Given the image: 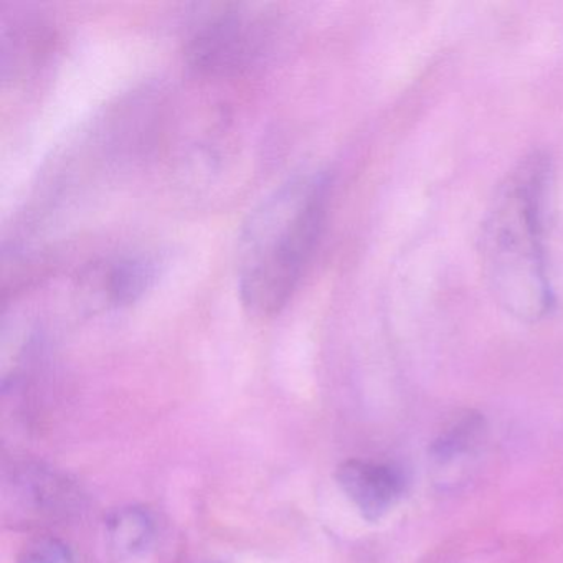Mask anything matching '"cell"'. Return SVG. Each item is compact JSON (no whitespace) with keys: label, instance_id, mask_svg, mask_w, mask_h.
<instances>
[{"label":"cell","instance_id":"1","mask_svg":"<svg viewBox=\"0 0 563 563\" xmlns=\"http://www.w3.org/2000/svg\"><path fill=\"white\" fill-rule=\"evenodd\" d=\"M331 180L299 174L250 217L239 245V292L246 311L278 314L295 295L324 229Z\"/></svg>","mask_w":563,"mask_h":563},{"label":"cell","instance_id":"2","mask_svg":"<svg viewBox=\"0 0 563 563\" xmlns=\"http://www.w3.org/2000/svg\"><path fill=\"white\" fill-rule=\"evenodd\" d=\"M549 161L526 157L497 190L483 225V265L496 301L514 318L536 322L552 308L543 249Z\"/></svg>","mask_w":563,"mask_h":563},{"label":"cell","instance_id":"3","mask_svg":"<svg viewBox=\"0 0 563 563\" xmlns=\"http://www.w3.org/2000/svg\"><path fill=\"white\" fill-rule=\"evenodd\" d=\"M273 19L265 5L225 2L206 5L187 32V64L206 77H230L252 67L272 38Z\"/></svg>","mask_w":563,"mask_h":563},{"label":"cell","instance_id":"4","mask_svg":"<svg viewBox=\"0 0 563 563\" xmlns=\"http://www.w3.org/2000/svg\"><path fill=\"white\" fill-rule=\"evenodd\" d=\"M335 477L345 496L368 522L387 516L404 493V477L387 464L349 460L338 467Z\"/></svg>","mask_w":563,"mask_h":563},{"label":"cell","instance_id":"5","mask_svg":"<svg viewBox=\"0 0 563 563\" xmlns=\"http://www.w3.org/2000/svg\"><path fill=\"white\" fill-rule=\"evenodd\" d=\"M157 263L150 256H123L103 266H97L87 282L108 306L121 308L133 305L153 286Z\"/></svg>","mask_w":563,"mask_h":563},{"label":"cell","instance_id":"6","mask_svg":"<svg viewBox=\"0 0 563 563\" xmlns=\"http://www.w3.org/2000/svg\"><path fill=\"white\" fill-rule=\"evenodd\" d=\"M156 536L153 516L143 507H121L107 520V542L118 559H134L150 549Z\"/></svg>","mask_w":563,"mask_h":563},{"label":"cell","instance_id":"7","mask_svg":"<svg viewBox=\"0 0 563 563\" xmlns=\"http://www.w3.org/2000/svg\"><path fill=\"white\" fill-rule=\"evenodd\" d=\"M486 420L477 411L467 410L457 415L430 446V456L437 463L448 464L471 453L486 437Z\"/></svg>","mask_w":563,"mask_h":563},{"label":"cell","instance_id":"8","mask_svg":"<svg viewBox=\"0 0 563 563\" xmlns=\"http://www.w3.org/2000/svg\"><path fill=\"white\" fill-rule=\"evenodd\" d=\"M52 41L44 24L37 21H21L19 27L11 34V41L4 38V45L11 44V47H4V60L11 57V64L4 68H11L18 74L21 68L27 67L29 62L37 60L38 54L47 51V44Z\"/></svg>","mask_w":563,"mask_h":563},{"label":"cell","instance_id":"9","mask_svg":"<svg viewBox=\"0 0 563 563\" xmlns=\"http://www.w3.org/2000/svg\"><path fill=\"white\" fill-rule=\"evenodd\" d=\"M18 563H77V559L67 543L45 537L29 543Z\"/></svg>","mask_w":563,"mask_h":563}]
</instances>
